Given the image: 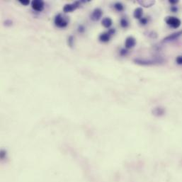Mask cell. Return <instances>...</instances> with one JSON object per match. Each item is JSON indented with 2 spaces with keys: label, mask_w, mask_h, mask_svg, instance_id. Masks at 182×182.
Segmentation results:
<instances>
[{
  "label": "cell",
  "mask_w": 182,
  "mask_h": 182,
  "mask_svg": "<svg viewBox=\"0 0 182 182\" xmlns=\"http://www.w3.org/2000/svg\"><path fill=\"white\" fill-rule=\"evenodd\" d=\"M181 36H182V31H177L175 33L169 35L168 36H167L163 39V42H170V41H173L175 40L178 39Z\"/></svg>",
  "instance_id": "52a82bcc"
},
{
  "label": "cell",
  "mask_w": 182,
  "mask_h": 182,
  "mask_svg": "<svg viewBox=\"0 0 182 182\" xmlns=\"http://www.w3.org/2000/svg\"><path fill=\"white\" fill-rule=\"evenodd\" d=\"M101 23H102V25H103L104 27L109 28L112 26L113 21L111 18H109V17H106V18H104V19L102 20V22Z\"/></svg>",
  "instance_id": "8fae6325"
},
{
  "label": "cell",
  "mask_w": 182,
  "mask_h": 182,
  "mask_svg": "<svg viewBox=\"0 0 182 182\" xmlns=\"http://www.w3.org/2000/svg\"><path fill=\"white\" fill-rule=\"evenodd\" d=\"M81 2H79V1H77V2L72 3V4H65L64 7H63V11L65 13H69V12H72V11H75V9H77L80 6Z\"/></svg>",
  "instance_id": "5b68a950"
},
{
  "label": "cell",
  "mask_w": 182,
  "mask_h": 182,
  "mask_svg": "<svg viewBox=\"0 0 182 182\" xmlns=\"http://www.w3.org/2000/svg\"><path fill=\"white\" fill-rule=\"evenodd\" d=\"M120 24H121V27L123 28H127L128 26V20L125 19V18H122L120 21Z\"/></svg>",
  "instance_id": "5bb4252c"
},
{
  "label": "cell",
  "mask_w": 182,
  "mask_h": 182,
  "mask_svg": "<svg viewBox=\"0 0 182 182\" xmlns=\"http://www.w3.org/2000/svg\"><path fill=\"white\" fill-rule=\"evenodd\" d=\"M138 2L140 3L141 5L144 6L145 7H150V6H151L154 4V2H152V1H149V2H147V1H143V2L139 1Z\"/></svg>",
  "instance_id": "7c38bea8"
},
{
  "label": "cell",
  "mask_w": 182,
  "mask_h": 182,
  "mask_svg": "<svg viewBox=\"0 0 182 182\" xmlns=\"http://www.w3.org/2000/svg\"><path fill=\"white\" fill-rule=\"evenodd\" d=\"M74 37L72 36H70L68 37V40H67V42H68V45L70 47H73V45H74Z\"/></svg>",
  "instance_id": "9a60e30c"
},
{
  "label": "cell",
  "mask_w": 182,
  "mask_h": 182,
  "mask_svg": "<svg viewBox=\"0 0 182 182\" xmlns=\"http://www.w3.org/2000/svg\"><path fill=\"white\" fill-rule=\"evenodd\" d=\"M102 14H103V11H102L101 9H95L91 14V19L93 20L94 21H97L101 19V16H102Z\"/></svg>",
  "instance_id": "ba28073f"
},
{
  "label": "cell",
  "mask_w": 182,
  "mask_h": 182,
  "mask_svg": "<svg viewBox=\"0 0 182 182\" xmlns=\"http://www.w3.org/2000/svg\"><path fill=\"white\" fill-rule=\"evenodd\" d=\"M165 21L167 24L171 26V28H178L181 26V20L177 17L174 16H168L166 18Z\"/></svg>",
  "instance_id": "7a4b0ae2"
},
{
  "label": "cell",
  "mask_w": 182,
  "mask_h": 182,
  "mask_svg": "<svg viewBox=\"0 0 182 182\" xmlns=\"http://www.w3.org/2000/svg\"><path fill=\"white\" fill-rule=\"evenodd\" d=\"M44 2L42 0H34L31 2V6L35 11H42L44 9Z\"/></svg>",
  "instance_id": "8992f818"
},
{
  "label": "cell",
  "mask_w": 182,
  "mask_h": 182,
  "mask_svg": "<svg viewBox=\"0 0 182 182\" xmlns=\"http://www.w3.org/2000/svg\"><path fill=\"white\" fill-rule=\"evenodd\" d=\"M115 29L113 28H111L109 30L108 32H105V33H103V34H100V36L98 37V39L99 40H101V42L104 43H106L108 41H109L110 38H111V36L114 35L115 34Z\"/></svg>",
  "instance_id": "277c9868"
},
{
  "label": "cell",
  "mask_w": 182,
  "mask_h": 182,
  "mask_svg": "<svg viewBox=\"0 0 182 182\" xmlns=\"http://www.w3.org/2000/svg\"><path fill=\"white\" fill-rule=\"evenodd\" d=\"M176 62H177V63L178 64H180V65H181L182 64V55H179V56H178L176 58Z\"/></svg>",
  "instance_id": "e0dca14e"
},
{
  "label": "cell",
  "mask_w": 182,
  "mask_h": 182,
  "mask_svg": "<svg viewBox=\"0 0 182 182\" xmlns=\"http://www.w3.org/2000/svg\"><path fill=\"white\" fill-rule=\"evenodd\" d=\"M19 2L23 6H27L30 4V1L29 0H19Z\"/></svg>",
  "instance_id": "2e32d148"
},
{
  "label": "cell",
  "mask_w": 182,
  "mask_h": 182,
  "mask_svg": "<svg viewBox=\"0 0 182 182\" xmlns=\"http://www.w3.org/2000/svg\"><path fill=\"white\" fill-rule=\"evenodd\" d=\"M114 8L116 11H122L124 9V6L120 2H116L114 4Z\"/></svg>",
  "instance_id": "4fadbf2b"
},
{
  "label": "cell",
  "mask_w": 182,
  "mask_h": 182,
  "mask_svg": "<svg viewBox=\"0 0 182 182\" xmlns=\"http://www.w3.org/2000/svg\"><path fill=\"white\" fill-rule=\"evenodd\" d=\"M54 23L59 28H64L68 25V19L62 14H59L55 17Z\"/></svg>",
  "instance_id": "6da1fadb"
},
{
  "label": "cell",
  "mask_w": 182,
  "mask_h": 182,
  "mask_svg": "<svg viewBox=\"0 0 182 182\" xmlns=\"http://www.w3.org/2000/svg\"><path fill=\"white\" fill-rule=\"evenodd\" d=\"M135 44H136V40L135 39V38H133V36L128 37L126 39L125 46H126V48H127V49L133 48L135 45Z\"/></svg>",
  "instance_id": "9c48e42d"
},
{
  "label": "cell",
  "mask_w": 182,
  "mask_h": 182,
  "mask_svg": "<svg viewBox=\"0 0 182 182\" xmlns=\"http://www.w3.org/2000/svg\"><path fill=\"white\" fill-rule=\"evenodd\" d=\"M169 2L171 4H177V3L179 2L178 1H177V0H170Z\"/></svg>",
  "instance_id": "44dd1931"
},
{
  "label": "cell",
  "mask_w": 182,
  "mask_h": 182,
  "mask_svg": "<svg viewBox=\"0 0 182 182\" xmlns=\"http://www.w3.org/2000/svg\"><path fill=\"white\" fill-rule=\"evenodd\" d=\"M134 62L136 64H141V65H152V64L160 63L163 62L162 60L161 59H154V60H146V59H140V58H136L134 60Z\"/></svg>",
  "instance_id": "3957f363"
},
{
  "label": "cell",
  "mask_w": 182,
  "mask_h": 182,
  "mask_svg": "<svg viewBox=\"0 0 182 182\" xmlns=\"http://www.w3.org/2000/svg\"><path fill=\"white\" fill-rule=\"evenodd\" d=\"M140 22L141 24L145 25L147 23V18H142L141 19H140Z\"/></svg>",
  "instance_id": "ac0fdd59"
},
{
  "label": "cell",
  "mask_w": 182,
  "mask_h": 182,
  "mask_svg": "<svg viewBox=\"0 0 182 182\" xmlns=\"http://www.w3.org/2000/svg\"><path fill=\"white\" fill-rule=\"evenodd\" d=\"M127 50H126V49H122L121 51V52H120V54H121V55H126V54H127Z\"/></svg>",
  "instance_id": "ffe728a7"
},
{
  "label": "cell",
  "mask_w": 182,
  "mask_h": 182,
  "mask_svg": "<svg viewBox=\"0 0 182 182\" xmlns=\"http://www.w3.org/2000/svg\"><path fill=\"white\" fill-rule=\"evenodd\" d=\"M143 9L141 7H138V8L135 9L134 12H133V16L135 19H141L143 18Z\"/></svg>",
  "instance_id": "30bf717a"
},
{
  "label": "cell",
  "mask_w": 182,
  "mask_h": 182,
  "mask_svg": "<svg viewBox=\"0 0 182 182\" xmlns=\"http://www.w3.org/2000/svg\"><path fill=\"white\" fill-rule=\"evenodd\" d=\"M84 31H85V28H84V27L83 26H80L78 28L79 32H80V33H83Z\"/></svg>",
  "instance_id": "d6986e66"
}]
</instances>
